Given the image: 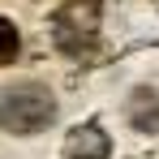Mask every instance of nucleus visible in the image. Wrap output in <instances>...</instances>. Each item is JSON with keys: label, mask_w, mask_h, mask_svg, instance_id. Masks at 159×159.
<instances>
[{"label": "nucleus", "mask_w": 159, "mask_h": 159, "mask_svg": "<svg viewBox=\"0 0 159 159\" xmlns=\"http://www.w3.org/2000/svg\"><path fill=\"white\" fill-rule=\"evenodd\" d=\"M56 120V95L43 82H13L0 90V129L9 133H39Z\"/></svg>", "instance_id": "1"}, {"label": "nucleus", "mask_w": 159, "mask_h": 159, "mask_svg": "<svg viewBox=\"0 0 159 159\" xmlns=\"http://www.w3.org/2000/svg\"><path fill=\"white\" fill-rule=\"evenodd\" d=\"M99 9H103V0H73V4H65V9L52 17L56 48H60L65 56H82L86 48H95V34H99Z\"/></svg>", "instance_id": "2"}, {"label": "nucleus", "mask_w": 159, "mask_h": 159, "mask_svg": "<svg viewBox=\"0 0 159 159\" xmlns=\"http://www.w3.org/2000/svg\"><path fill=\"white\" fill-rule=\"evenodd\" d=\"M107 151H112V138L103 133L99 120H86L65 138V159H107Z\"/></svg>", "instance_id": "3"}, {"label": "nucleus", "mask_w": 159, "mask_h": 159, "mask_svg": "<svg viewBox=\"0 0 159 159\" xmlns=\"http://www.w3.org/2000/svg\"><path fill=\"white\" fill-rule=\"evenodd\" d=\"M125 116L138 133H155L159 129V95L151 86H133L129 99H125Z\"/></svg>", "instance_id": "4"}, {"label": "nucleus", "mask_w": 159, "mask_h": 159, "mask_svg": "<svg viewBox=\"0 0 159 159\" xmlns=\"http://www.w3.org/2000/svg\"><path fill=\"white\" fill-rule=\"evenodd\" d=\"M17 56H22V34H17V26L9 17H0V69L13 65Z\"/></svg>", "instance_id": "5"}]
</instances>
